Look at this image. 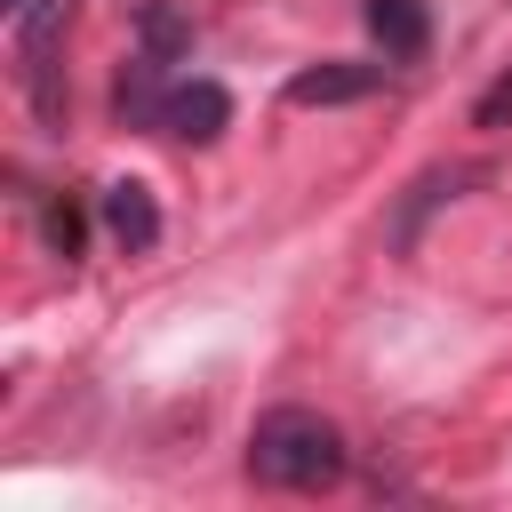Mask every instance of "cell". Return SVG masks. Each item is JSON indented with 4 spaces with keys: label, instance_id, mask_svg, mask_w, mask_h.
Segmentation results:
<instances>
[{
    "label": "cell",
    "instance_id": "277c9868",
    "mask_svg": "<svg viewBox=\"0 0 512 512\" xmlns=\"http://www.w3.org/2000/svg\"><path fill=\"white\" fill-rule=\"evenodd\" d=\"M384 88V64H312L288 80V104L296 112H320V104H360Z\"/></svg>",
    "mask_w": 512,
    "mask_h": 512
},
{
    "label": "cell",
    "instance_id": "5b68a950",
    "mask_svg": "<svg viewBox=\"0 0 512 512\" xmlns=\"http://www.w3.org/2000/svg\"><path fill=\"white\" fill-rule=\"evenodd\" d=\"M224 120H232V96L216 88V80H184V88H168V136H184V144H216L224 136Z\"/></svg>",
    "mask_w": 512,
    "mask_h": 512
},
{
    "label": "cell",
    "instance_id": "7a4b0ae2",
    "mask_svg": "<svg viewBox=\"0 0 512 512\" xmlns=\"http://www.w3.org/2000/svg\"><path fill=\"white\" fill-rule=\"evenodd\" d=\"M72 8L80 0H24L16 8V56H24V80H32V112L56 128L64 120V88H56V48L72 32Z\"/></svg>",
    "mask_w": 512,
    "mask_h": 512
},
{
    "label": "cell",
    "instance_id": "7c38bea8",
    "mask_svg": "<svg viewBox=\"0 0 512 512\" xmlns=\"http://www.w3.org/2000/svg\"><path fill=\"white\" fill-rule=\"evenodd\" d=\"M0 8H8V16H16V8H24V0H0Z\"/></svg>",
    "mask_w": 512,
    "mask_h": 512
},
{
    "label": "cell",
    "instance_id": "6da1fadb",
    "mask_svg": "<svg viewBox=\"0 0 512 512\" xmlns=\"http://www.w3.org/2000/svg\"><path fill=\"white\" fill-rule=\"evenodd\" d=\"M352 464L344 432L320 416V408H264L256 432H248V480L256 488H288V496H320L336 488Z\"/></svg>",
    "mask_w": 512,
    "mask_h": 512
},
{
    "label": "cell",
    "instance_id": "8992f818",
    "mask_svg": "<svg viewBox=\"0 0 512 512\" xmlns=\"http://www.w3.org/2000/svg\"><path fill=\"white\" fill-rule=\"evenodd\" d=\"M160 56H136L128 72H120V88H112V112H120V128H160L168 120V88H160Z\"/></svg>",
    "mask_w": 512,
    "mask_h": 512
},
{
    "label": "cell",
    "instance_id": "9c48e42d",
    "mask_svg": "<svg viewBox=\"0 0 512 512\" xmlns=\"http://www.w3.org/2000/svg\"><path fill=\"white\" fill-rule=\"evenodd\" d=\"M456 184H480V168H432V176L408 192V208L392 216V248H408V240H416V216L440 208V200H456Z\"/></svg>",
    "mask_w": 512,
    "mask_h": 512
},
{
    "label": "cell",
    "instance_id": "8fae6325",
    "mask_svg": "<svg viewBox=\"0 0 512 512\" xmlns=\"http://www.w3.org/2000/svg\"><path fill=\"white\" fill-rule=\"evenodd\" d=\"M504 120H512V72H496L480 88V104H472V128H504Z\"/></svg>",
    "mask_w": 512,
    "mask_h": 512
},
{
    "label": "cell",
    "instance_id": "3957f363",
    "mask_svg": "<svg viewBox=\"0 0 512 512\" xmlns=\"http://www.w3.org/2000/svg\"><path fill=\"white\" fill-rule=\"evenodd\" d=\"M104 232H112V248H120V256L160 248V208H152V184H136V176L104 184Z\"/></svg>",
    "mask_w": 512,
    "mask_h": 512
},
{
    "label": "cell",
    "instance_id": "52a82bcc",
    "mask_svg": "<svg viewBox=\"0 0 512 512\" xmlns=\"http://www.w3.org/2000/svg\"><path fill=\"white\" fill-rule=\"evenodd\" d=\"M368 32L384 40V64H416L432 24H424V0H368Z\"/></svg>",
    "mask_w": 512,
    "mask_h": 512
},
{
    "label": "cell",
    "instance_id": "30bf717a",
    "mask_svg": "<svg viewBox=\"0 0 512 512\" xmlns=\"http://www.w3.org/2000/svg\"><path fill=\"white\" fill-rule=\"evenodd\" d=\"M40 224H48V248L72 264V256H80V240H88V216H80L72 200H48V216H40Z\"/></svg>",
    "mask_w": 512,
    "mask_h": 512
},
{
    "label": "cell",
    "instance_id": "ba28073f",
    "mask_svg": "<svg viewBox=\"0 0 512 512\" xmlns=\"http://www.w3.org/2000/svg\"><path fill=\"white\" fill-rule=\"evenodd\" d=\"M136 32H144V56H160V64H176V56L192 48V16L168 8V0H144V8H136Z\"/></svg>",
    "mask_w": 512,
    "mask_h": 512
}]
</instances>
